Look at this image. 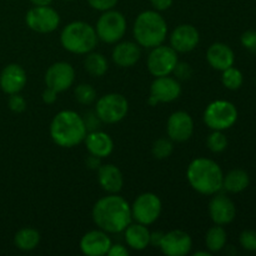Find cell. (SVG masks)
Returning a JSON list of instances; mask_svg holds the SVG:
<instances>
[{
	"label": "cell",
	"mask_w": 256,
	"mask_h": 256,
	"mask_svg": "<svg viewBox=\"0 0 256 256\" xmlns=\"http://www.w3.org/2000/svg\"><path fill=\"white\" fill-rule=\"evenodd\" d=\"M92 220L108 234H119L132 222V208L122 196L109 194L98 200L92 206Z\"/></svg>",
	"instance_id": "6da1fadb"
},
{
	"label": "cell",
	"mask_w": 256,
	"mask_h": 256,
	"mask_svg": "<svg viewBox=\"0 0 256 256\" xmlns=\"http://www.w3.org/2000/svg\"><path fill=\"white\" fill-rule=\"evenodd\" d=\"M50 136L60 148H74L84 142L88 128L82 115L74 110H62L50 122Z\"/></svg>",
	"instance_id": "7a4b0ae2"
},
{
	"label": "cell",
	"mask_w": 256,
	"mask_h": 256,
	"mask_svg": "<svg viewBox=\"0 0 256 256\" xmlns=\"http://www.w3.org/2000/svg\"><path fill=\"white\" fill-rule=\"evenodd\" d=\"M186 179L190 186L202 195H214L222 189L224 172L216 162L196 158L189 164Z\"/></svg>",
	"instance_id": "3957f363"
},
{
	"label": "cell",
	"mask_w": 256,
	"mask_h": 256,
	"mask_svg": "<svg viewBox=\"0 0 256 256\" xmlns=\"http://www.w3.org/2000/svg\"><path fill=\"white\" fill-rule=\"evenodd\" d=\"M134 39L142 48L152 49L165 42L168 36V24L156 10L140 12L132 26Z\"/></svg>",
	"instance_id": "277c9868"
},
{
	"label": "cell",
	"mask_w": 256,
	"mask_h": 256,
	"mask_svg": "<svg viewBox=\"0 0 256 256\" xmlns=\"http://www.w3.org/2000/svg\"><path fill=\"white\" fill-rule=\"evenodd\" d=\"M98 40L95 28L80 20L69 22L60 32L62 46L72 54L86 55L95 49Z\"/></svg>",
	"instance_id": "5b68a950"
},
{
	"label": "cell",
	"mask_w": 256,
	"mask_h": 256,
	"mask_svg": "<svg viewBox=\"0 0 256 256\" xmlns=\"http://www.w3.org/2000/svg\"><path fill=\"white\" fill-rule=\"evenodd\" d=\"M236 106L232 102L228 100H215L210 102L205 109L202 119L205 125L212 130H224L230 129L238 120Z\"/></svg>",
	"instance_id": "8992f818"
},
{
	"label": "cell",
	"mask_w": 256,
	"mask_h": 256,
	"mask_svg": "<svg viewBox=\"0 0 256 256\" xmlns=\"http://www.w3.org/2000/svg\"><path fill=\"white\" fill-rule=\"evenodd\" d=\"M98 38L106 44H116L126 32V19L114 9L102 12L95 25Z\"/></svg>",
	"instance_id": "52a82bcc"
},
{
	"label": "cell",
	"mask_w": 256,
	"mask_h": 256,
	"mask_svg": "<svg viewBox=\"0 0 256 256\" xmlns=\"http://www.w3.org/2000/svg\"><path fill=\"white\" fill-rule=\"evenodd\" d=\"M129 112L128 99L118 92H109L99 98L95 105V114L105 124H116L126 116Z\"/></svg>",
	"instance_id": "ba28073f"
},
{
	"label": "cell",
	"mask_w": 256,
	"mask_h": 256,
	"mask_svg": "<svg viewBox=\"0 0 256 256\" xmlns=\"http://www.w3.org/2000/svg\"><path fill=\"white\" fill-rule=\"evenodd\" d=\"M132 208V218L136 222L152 225L159 219L162 204L160 198L154 192H142L134 200Z\"/></svg>",
	"instance_id": "9c48e42d"
},
{
	"label": "cell",
	"mask_w": 256,
	"mask_h": 256,
	"mask_svg": "<svg viewBox=\"0 0 256 256\" xmlns=\"http://www.w3.org/2000/svg\"><path fill=\"white\" fill-rule=\"evenodd\" d=\"M25 22L32 32L39 34H49L55 32L60 25V15L50 5L32 6L25 15Z\"/></svg>",
	"instance_id": "30bf717a"
},
{
	"label": "cell",
	"mask_w": 256,
	"mask_h": 256,
	"mask_svg": "<svg viewBox=\"0 0 256 256\" xmlns=\"http://www.w3.org/2000/svg\"><path fill=\"white\" fill-rule=\"evenodd\" d=\"M179 62L178 52L168 45H159L152 48L148 56V70L152 76H166L172 74L175 66Z\"/></svg>",
	"instance_id": "8fae6325"
},
{
	"label": "cell",
	"mask_w": 256,
	"mask_h": 256,
	"mask_svg": "<svg viewBox=\"0 0 256 256\" xmlns=\"http://www.w3.org/2000/svg\"><path fill=\"white\" fill-rule=\"evenodd\" d=\"M45 85L55 92H66L75 82V70L72 64L66 62H54L48 68L44 76Z\"/></svg>",
	"instance_id": "7c38bea8"
},
{
	"label": "cell",
	"mask_w": 256,
	"mask_h": 256,
	"mask_svg": "<svg viewBox=\"0 0 256 256\" xmlns=\"http://www.w3.org/2000/svg\"><path fill=\"white\" fill-rule=\"evenodd\" d=\"M166 132L170 140L175 142H188L194 132V120L184 110L172 112L168 119Z\"/></svg>",
	"instance_id": "4fadbf2b"
},
{
	"label": "cell",
	"mask_w": 256,
	"mask_h": 256,
	"mask_svg": "<svg viewBox=\"0 0 256 256\" xmlns=\"http://www.w3.org/2000/svg\"><path fill=\"white\" fill-rule=\"evenodd\" d=\"M160 250L166 256H185L192 252V236L184 230H172L162 236Z\"/></svg>",
	"instance_id": "5bb4252c"
},
{
	"label": "cell",
	"mask_w": 256,
	"mask_h": 256,
	"mask_svg": "<svg viewBox=\"0 0 256 256\" xmlns=\"http://www.w3.org/2000/svg\"><path fill=\"white\" fill-rule=\"evenodd\" d=\"M209 215L214 224L224 226L234 222L236 206L229 196L216 192L209 202Z\"/></svg>",
	"instance_id": "9a60e30c"
},
{
	"label": "cell",
	"mask_w": 256,
	"mask_h": 256,
	"mask_svg": "<svg viewBox=\"0 0 256 256\" xmlns=\"http://www.w3.org/2000/svg\"><path fill=\"white\" fill-rule=\"evenodd\" d=\"M200 42L199 30L192 24H182L172 30L170 46L176 52H190Z\"/></svg>",
	"instance_id": "2e32d148"
},
{
	"label": "cell",
	"mask_w": 256,
	"mask_h": 256,
	"mask_svg": "<svg viewBox=\"0 0 256 256\" xmlns=\"http://www.w3.org/2000/svg\"><path fill=\"white\" fill-rule=\"evenodd\" d=\"M112 245V239L106 232L102 229L90 230L82 235L80 240V250L88 256H104L108 255L110 246Z\"/></svg>",
	"instance_id": "e0dca14e"
},
{
	"label": "cell",
	"mask_w": 256,
	"mask_h": 256,
	"mask_svg": "<svg viewBox=\"0 0 256 256\" xmlns=\"http://www.w3.org/2000/svg\"><path fill=\"white\" fill-rule=\"evenodd\" d=\"M26 72L19 64L6 65L0 72V89L8 95L22 92L26 85Z\"/></svg>",
	"instance_id": "ac0fdd59"
},
{
	"label": "cell",
	"mask_w": 256,
	"mask_h": 256,
	"mask_svg": "<svg viewBox=\"0 0 256 256\" xmlns=\"http://www.w3.org/2000/svg\"><path fill=\"white\" fill-rule=\"evenodd\" d=\"M182 94V85L175 78L158 76L150 86V95L158 100V102H172Z\"/></svg>",
	"instance_id": "d6986e66"
},
{
	"label": "cell",
	"mask_w": 256,
	"mask_h": 256,
	"mask_svg": "<svg viewBox=\"0 0 256 256\" xmlns=\"http://www.w3.org/2000/svg\"><path fill=\"white\" fill-rule=\"evenodd\" d=\"M85 146L90 155L104 159L108 158L114 150V142L108 132L102 130H92L88 132L84 139Z\"/></svg>",
	"instance_id": "ffe728a7"
},
{
	"label": "cell",
	"mask_w": 256,
	"mask_h": 256,
	"mask_svg": "<svg viewBox=\"0 0 256 256\" xmlns=\"http://www.w3.org/2000/svg\"><path fill=\"white\" fill-rule=\"evenodd\" d=\"M206 60L210 66L219 72H224L232 66L235 62V54L232 48L224 42H214L206 52Z\"/></svg>",
	"instance_id": "44dd1931"
},
{
	"label": "cell",
	"mask_w": 256,
	"mask_h": 256,
	"mask_svg": "<svg viewBox=\"0 0 256 256\" xmlns=\"http://www.w3.org/2000/svg\"><path fill=\"white\" fill-rule=\"evenodd\" d=\"M99 185L109 194H118L122 189L124 178L119 168L114 164H102L98 169Z\"/></svg>",
	"instance_id": "7402d4cb"
},
{
	"label": "cell",
	"mask_w": 256,
	"mask_h": 256,
	"mask_svg": "<svg viewBox=\"0 0 256 256\" xmlns=\"http://www.w3.org/2000/svg\"><path fill=\"white\" fill-rule=\"evenodd\" d=\"M112 56L118 66L132 68L139 62L142 56V49L138 42H122L115 45Z\"/></svg>",
	"instance_id": "603a6c76"
},
{
	"label": "cell",
	"mask_w": 256,
	"mask_h": 256,
	"mask_svg": "<svg viewBox=\"0 0 256 256\" xmlns=\"http://www.w3.org/2000/svg\"><path fill=\"white\" fill-rule=\"evenodd\" d=\"M125 242L130 249L135 252H142L150 245V232L146 225L135 222H130L124 230Z\"/></svg>",
	"instance_id": "cb8c5ba5"
},
{
	"label": "cell",
	"mask_w": 256,
	"mask_h": 256,
	"mask_svg": "<svg viewBox=\"0 0 256 256\" xmlns=\"http://www.w3.org/2000/svg\"><path fill=\"white\" fill-rule=\"evenodd\" d=\"M250 185V176L245 170L232 169L224 175L222 179V189L232 194H239L248 189Z\"/></svg>",
	"instance_id": "d4e9b609"
},
{
	"label": "cell",
	"mask_w": 256,
	"mask_h": 256,
	"mask_svg": "<svg viewBox=\"0 0 256 256\" xmlns=\"http://www.w3.org/2000/svg\"><path fill=\"white\" fill-rule=\"evenodd\" d=\"M84 68L89 75L94 78H102L106 74L109 69V62L108 59L102 52H88L84 59Z\"/></svg>",
	"instance_id": "484cf974"
},
{
	"label": "cell",
	"mask_w": 256,
	"mask_h": 256,
	"mask_svg": "<svg viewBox=\"0 0 256 256\" xmlns=\"http://www.w3.org/2000/svg\"><path fill=\"white\" fill-rule=\"evenodd\" d=\"M40 242V232L34 228H22L15 234L14 244L22 252H32Z\"/></svg>",
	"instance_id": "4316f807"
},
{
	"label": "cell",
	"mask_w": 256,
	"mask_h": 256,
	"mask_svg": "<svg viewBox=\"0 0 256 256\" xmlns=\"http://www.w3.org/2000/svg\"><path fill=\"white\" fill-rule=\"evenodd\" d=\"M228 242V234L226 230L222 226V225H216L212 226L208 230L206 235H205V245L206 249L210 252H219L222 249L226 248Z\"/></svg>",
	"instance_id": "83f0119b"
},
{
	"label": "cell",
	"mask_w": 256,
	"mask_h": 256,
	"mask_svg": "<svg viewBox=\"0 0 256 256\" xmlns=\"http://www.w3.org/2000/svg\"><path fill=\"white\" fill-rule=\"evenodd\" d=\"M222 82L226 89L229 90H238L242 88L244 82V75L239 69L234 68V65L222 72Z\"/></svg>",
	"instance_id": "f1b7e54d"
},
{
	"label": "cell",
	"mask_w": 256,
	"mask_h": 256,
	"mask_svg": "<svg viewBox=\"0 0 256 256\" xmlns=\"http://www.w3.org/2000/svg\"><path fill=\"white\" fill-rule=\"evenodd\" d=\"M74 96L79 104L90 105L96 100V90L90 84H79L74 89Z\"/></svg>",
	"instance_id": "f546056e"
},
{
	"label": "cell",
	"mask_w": 256,
	"mask_h": 256,
	"mask_svg": "<svg viewBox=\"0 0 256 256\" xmlns=\"http://www.w3.org/2000/svg\"><path fill=\"white\" fill-rule=\"evenodd\" d=\"M152 155L155 159L164 160L168 159L170 155L174 152V145H172V140L166 139V138H160V139L155 140L152 144Z\"/></svg>",
	"instance_id": "4dcf8cb0"
},
{
	"label": "cell",
	"mask_w": 256,
	"mask_h": 256,
	"mask_svg": "<svg viewBox=\"0 0 256 256\" xmlns=\"http://www.w3.org/2000/svg\"><path fill=\"white\" fill-rule=\"evenodd\" d=\"M228 144H229V142H228L226 135L220 130H212V132L208 136L206 140L208 148L212 152H222L228 148Z\"/></svg>",
	"instance_id": "1f68e13d"
},
{
	"label": "cell",
	"mask_w": 256,
	"mask_h": 256,
	"mask_svg": "<svg viewBox=\"0 0 256 256\" xmlns=\"http://www.w3.org/2000/svg\"><path fill=\"white\" fill-rule=\"evenodd\" d=\"M240 246L246 252H256V232L244 230L239 236Z\"/></svg>",
	"instance_id": "d6a6232c"
},
{
	"label": "cell",
	"mask_w": 256,
	"mask_h": 256,
	"mask_svg": "<svg viewBox=\"0 0 256 256\" xmlns=\"http://www.w3.org/2000/svg\"><path fill=\"white\" fill-rule=\"evenodd\" d=\"M8 106H9V109L12 112L19 114V112H25V109H26V100L19 92L18 94H12L10 95L9 100H8Z\"/></svg>",
	"instance_id": "836d02e7"
},
{
	"label": "cell",
	"mask_w": 256,
	"mask_h": 256,
	"mask_svg": "<svg viewBox=\"0 0 256 256\" xmlns=\"http://www.w3.org/2000/svg\"><path fill=\"white\" fill-rule=\"evenodd\" d=\"M88 4L98 12H106V10L114 9L119 0H86Z\"/></svg>",
	"instance_id": "e575fe53"
},
{
	"label": "cell",
	"mask_w": 256,
	"mask_h": 256,
	"mask_svg": "<svg viewBox=\"0 0 256 256\" xmlns=\"http://www.w3.org/2000/svg\"><path fill=\"white\" fill-rule=\"evenodd\" d=\"M242 46L245 49L250 50V52H256V32L255 30H248V32H242V38H240Z\"/></svg>",
	"instance_id": "d590c367"
},
{
	"label": "cell",
	"mask_w": 256,
	"mask_h": 256,
	"mask_svg": "<svg viewBox=\"0 0 256 256\" xmlns=\"http://www.w3.org/2000/svg\"><path fill=\"white\" fill-rule=\"evenodd\" d=\"M176 76V79L180 80H186L190 79L192 75V69L188 62H178L176 66H175L174 72H172Z\"/></svg>",
	"instance_id": "8d00e7d4"
},
{
	"label": "cell",
	"mask_w": 256,
	"mask_h": 256,
	"mask_svg": "<svg viewBox=\"0 0 256 256\" xmlns=\"http://www.w3.org/2000/svg\"><path fill=\"white\" fill-rule=\"evenodd\" d=\"M58 94H59V92H55L54 89L46 86V89L42 92V102H44L45 104H48V105L54 104V102L58 100Z\"/></svg>",
	"instance_id": "74e56055"
},
{
	"label": "cell",
	"mask_w": 256,
	"mask_h": 256,
	"mask_svg": "<svg viewBox=\"0 0 256 256\" xmlns=\"http://www.w3.org/2000/svg\"><path fill=\"white\" fill-rule=\"evenodd\" d=\"M108 255L109 256H128L129 255V250L122 244H112L110 246L109 252H108Z\"/></svg>",
	"instance_id": "f35d334b"
},
{
	"label": "cell",
	"mask_w": 256,
	"mask_h": 256,
	"mask_svg": "<svg viewBox=\"0 0 256 256\" xmlns=\"http://www.w3.org/2000/svg\"><path fill=\"white\" fill-rule=\"evenodd\" d=\"M150 4L156 12H165L172 5V0H150Z\"/></svg>",
	"instance_id": "ab89813d"
},
{
	"label": "cell",
	"mask_w": 256,
	"mask_h": 256,
	"mask_svg": "<svg viewBox=\"0 0 256 256\" xmlns=\"http://www.w3.org/2000/svg\"><path fill=\"white\" fill-rule=\"evenodd\" d=\"M162 236H164V232H150V245L159 248Z\"/></svg>",
	"instance_id": "60d3db41"
},
{
	"label": "cell",
	"mask_w": 256,
	"mask_h": 256,
	"mask_svg": "<svg viewBox=\"0 0 256 256\" xmlns=\"http://www.w3.org/2000/svg\"><path fill=\"white\" fill-rule=\"evenodd\" d=\"M100 160H102L100 158L94 156V155H90V156L86 159V166L89 168V169L98 170V169H99L100 165H102Z\"/></svg>",
	"instance_id": "b9f144b4"
},
{
	"label": "cell",
	"mask_w": 256,
	"mask_h": 256,
	"mask_svg": "<svg viewBox=\"0 0 256 256\" xmlns=\"http://www.w3.org/2000/svg\"><path fill=\"white\" fill-rule=\"evenodd\" d=\"M30 2L34 6H48V5H52V0H30Z\"/></svg>",
	"instance_id": "7bdbcfd3"
},
{
	"label": "cell",
	"mask_w": 256,
	"mask_h": 256,
	"mask_svg": "<svg viewBox=\"0 0 256 256\" xmlns=\"http://www.w3.org/2000/svg\"><path fill=\"white\" fill-rule=\"evenodd\" d=\"M212 255V252H209V250H206V252H194V256H210Z\"/></svg>",
	"instance_id": "ee69618b"
},
{
	"label": "cell",
	"mask_w": 256,
	"mask_h": 256,
	"mask_svg": "<svg viewBox=\"0 0 256 256\" xmlns=\"http://www.w3.org/2000/svg\"><path fill=\"white\" fill-rule=\"evenodd\" d=\"M148 102H149V104L152 105V106H155V105L159 104V102H158V100L155 99L154 96H152V95H150V96H149V100H148Z\"/></svg>",
	"instance_id": "f6af8a7d"
},
{
	"label": "cell",
	"mask_w": 256,
	"mask_h": 256,
	"mask_svg": "<svg viewBox=\"0 0 256 256\" xmlns=\"http://www.w3.org/2000/svg\"><path fill=\"white\" fill-rule=\"evenodd\" d=\"M64 2H74V0H64Z\"/></svg>",
	"instance_id": "bcb514c9"
}]
</instances>
